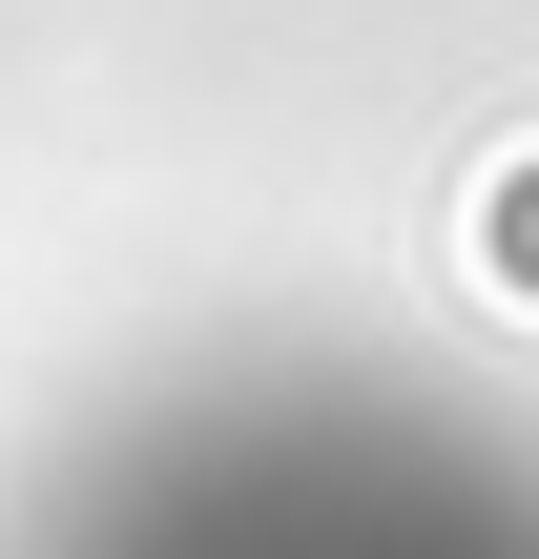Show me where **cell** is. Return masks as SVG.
Segmentation results:
<instances>
[{
	"label": "cell",
	"instance_id": "1",
	"mask_svg": "<svg viewBox=\"0 0 539 559\" xmlns=\"http://www.w3.org/2000/svg\"><path fill=\"white\" fill-rule=\"evenodd\" d=\"M0 559H539V436L374 353H187L0 477Z\"/></svg>",
	"mask_w": 539,
	"mask_h": 559
}]
</instances>
